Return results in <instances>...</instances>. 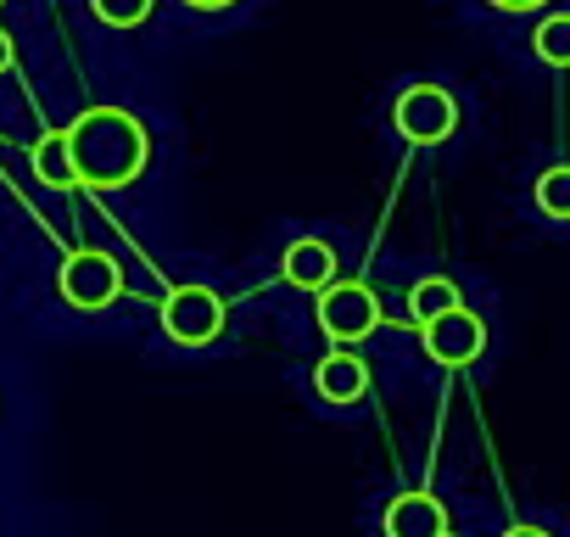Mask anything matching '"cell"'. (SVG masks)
Returning <instances> with one entry per match:
<instances>
[{"label": "cell", "mask_w": 570, "mask_h": 537, "mask_svg": "<svg viewBox=\"0 0 570 537\" xmlns=\"http://www.w3.org/2000/svg\"><path fill=\"white\" fill-rule=\"evenodd\" d=\"M503 537H548V531H542V526H509Z\"/></svg>", "instance_id": "18"}, {"label": "cell", "mask_w": 570, "mask_h": 537, "mask_svg": "<svg viewBox=\"0 0 570 537\" xmlns=\"http://www.w3.org/2000/svg\"><path fill=\"white\" fill-rule=\"evenodd\" d=\"M12 57H18V46H12V35H7V29H0V74L12 68Z\"/></svg>", "instance_id": "17"}, {"label": "cell", "mask_w": 570, "mask_h": 537, "mask_svg": "<svg viewBox=\"0 0 570 537\" xmlns=\"http://www.w3.org/2000/svg\"><path fill=\"white\" fill-rule=\"evenodd\" d=\"M279 275H285V286H297V292H325L336 281V246L320 241V235L292 241L285 257H279Z\"/></svg>", "instance_id": "7"}, {"label": "cell", "mask_w": 570, "mask_h": 537, "mask_svg": "<svg viewBox=\"0 0 570 537\" xmlns=\"http://www.w3.org/2000/svg\"><path fill=\"white\" fill-rule=\"evenodd\" d=\"M420 336H425V353H431L436 364H448V370H464V364H475V359L487 353V325H481V314H470L464 303L448 309V314H436V320H425Z\"/></svg>", "instance_id": "6"}, {"label": "cell", "mask_w": 570, "mask_h": 537, "mask_svg": "<svg viewBox=\"0 0 570 537\" xmlns=\"http://www.w3.org/2000/svg\"><path fill=\"white\" fill-rule=\"evenodd\" d=\"M320 325L336 348H358L381 325V297L364 281H331L320 292Z\"/></svg>", "instance_id": "4"}, {"label": "cell", "mask_w": 570, "mask_h": 537, "mask_svg": "<svg viewBox=\"0 0 570 537\" xmlns=\"http://www.w3.org/2000/svg\"><path fill=\"white\" fill-rule=\"evenodd\" d=\"M487 7H498V12H542L548 0H487Z\"/></svg>", "instance_id": "15"}, {"label": "cell", "mask_w": 570, "mask_h": 537, "mask_svg": "<svg viewBox=\"0 0 570 537\" xmlns=\"http://www.w3.org/2000/svg\"><path fill=\"white\" fill-rule=\"evenodd\" d=\"M448 309H459V286H453L448 275H425V281L409 286V320H414V325H425V320H436V314H448Z\"/></svg>", "instance_id": "11"}, {"label": "cell", "mask_w": 570, "mask_h": 537, "mask_svg": "<svg viewBox=\"0 0 570 537\" xmlns=\"http://www.w3.org/2000/svg\"><path fill=\"white\" fill-rule=\"evenodd\" d=\"M29 163H35V179L51 185V191H73V185H79V179H73V157H68V135H62V129H57V135H40L35 152H29Z\"/></svg>", "instance_id": "10"}, {"label": "cell", "mask_w": 570, "mask_h": 537, "mask_svg": "<svg viewBox=\"0 0 570 537\" xmlns=\"http://www.w3.org/2000/svg\"><path fill=\"white\" fill-rule=\"evenodd\" d=\"M185 7H190V12H229L235 0H185Z\"/></svg>", "instance_id": "16"}, {"label": "cell", "mask_w": 570, "mask_h": 537, "mask_svg": "<svg viewBox=\"0 0 570 537\" xmlns=\"http://www.w3.org/2000/svg\"><path fill=\"white\" fill-rule=\"evenodd\" d=\"M57 292H62V303H68V309H79V314L112 309V303H118V292H124V268H118V257H112V252L79 246V252H68V257H62V268H57Z\"/></svg>", "instance_id": "2"}, {"label": "cell", "mask_w": 570, "mask_h": 537, "mask_svg": "<svg viewBox=\"0 0 570 537\" xmlns=\"http://www.w3.org/2000/svg\"><path fill=\"white\" fill-rule=\"evenodd\" d=\"M157 0H90V12L107 23V29H140L151 18Z\"/></svg>", "instance_id": "14"}, {"label": "cell", "mask_w": 570, "mask_h": 537, "mask_svg": "<svg viewBox=\"0 0 570 537\" xmlns=\"http://www.w3.org/2000/svg\"><path fill=\"white\" fill-rule=\"evenodd\" d=\"M0 7H7V0H0Z\"/></svg>", "instance_id": "19"}, {"label": "cell", "mask_w": 570, "mask_h": 537, "mask_svg": "<svg viewBox=\"0 0 570 537\" xmlns=\"http://www.w3.org/2000/svg\"><path fill=\"white\" fill-rule=\"evenodd\" d=\"M163 331L179 348H207L224 331V297L207 286H174L163 297Z\"/></svg>", "instance_id": "5"}, {"label": "cell", "mask_w": 570, "mask_h": 537, "mask_svg": "<svg viewBox=\"0 0 570 537\" xmlns=\"http://www.w3.org/2000/svg\"><path fill=\"white\" fill-rule=\"evenodd\" d=\"M314 387H320V398H325V403H358V398L370 392V364H364L353 348H336V353H325V359H320Z\"/></svg>", "instance_id": "9"}, {"label": "cell", "mask_w": 570, "mask_h": 537, "mask_svg": "<svg viewBox=\"0 0 570 537\" xmlns=\"http://www.w3.org/2000/svg\"><path fill=\"white\" fill-rule=\"evenodd\" d=\"M386 537H448V509L431 492H397L386 504Z\"/></svg>", "instance_id": "8"}, {"label": "cell", "mask_w": 570, "mask_h": 537, "mask_svg": "<svg viewBox=\"0 0 570 537\" xmlns=\"http://www.w3.org/2000/svg\"><path fill=\"white\" fill-rule=\"evenodd\" d=\"M392 124L409 146H442L459 129V101L442 85H409L392 107Z\"/></svg>", "instance_id": "3"}, {"label": "cell", "mask_w": 570, "mask_h": 537, "mask_svg": "<svg viewBox=\"0 0 570 537\" xmlns=\"http://www.w3.org/2000/svg\"><path fill=\"white\" fill-rule=\"evenodd\" d=\"M537 57L548 62V68H570V18L564 12H553V18H542L537 23Z\"/></svg>", "instance_id": "12"}, {"label": "cell", "mask_w": 570, "mask_h": 537, "mask_svg": "<svg viewBox=\"0 0 570 537\" xmlns=\"http://www.w3.org/2000/svg\"><path fill=\"white\" fill-rule=\"evenodd\" d=\"M62 135H68V157H73V179L90 191H124L151 163L146 124L124 107H90Z\"/></svg>", "instance_id": "1"}, {"label": "cell", "mask_w": 570, "mask_h": 537, "mask_svg": "<svg viewBox=\"0 0 570 537\" xmlns=\"http://www.w3.org/2000/svg\"><path fill=\"white\" fill-rule=\"evenodd\" d=\"M537 207H542V218H553V224L570 218V168H564V163H553V168L537 179Z\"/></svg>", "instance_id": "13"}]
</instances>
